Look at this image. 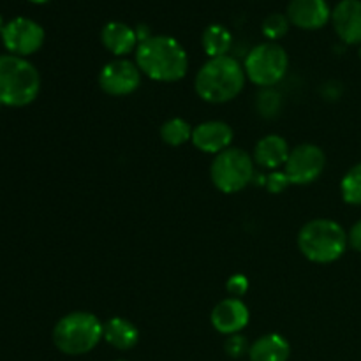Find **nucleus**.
<instances>
[{"mask_svg":"<svg viewBox=\"0 0 361 361\" xmlns=\"http://www.w3.org/2000/svg\"><path fill=\"white\" fill-rule=\"evenodd\" d=\"M224 349L231 358H242L247 351L250 349L249 341H247L243 335L235 334V335H229L224 342Z\"/></svg>","mask_w":361,"mask_h":361,"instance_id":"nucleus-24","label":"nucleus"},{"mask_svg":"<svg viewBox=\"0 0 361 361\" xmlns=\"http://www.w3.org/2000/svg\"><path fill=\"white\" fill-rule=\"evenodd\" d=\"M4 27H6V23H4V20H2V16H0V34H2V30H4Z\"/></svg>","mask_w":361,"mask_h":361,"instance_id":"nucleus-28","label":"nucleus"},{"mask_svg":"<svg viewBox=\"0 0 361 361\" xmlns=\"http://www.w3.org/2000/svg\"><path fill=\"white\" fill-rule=\"evenodd\" d=\"M289 25H291V21H289V18L286 16V14H281V13L270 14V16L264 18L263 21L264 37L270 39L271 42H275L277 39H282L289 32Z\"/></svg>","mask_w":361,"mask_h":361,"instance_id":"nucleus-22","label":"nucleus"},{"mask_svg":"<svg viewBox=\"0 0 361 361\" xmlns=\"http://www.w3.org/2000/svg\"><path fill=\"white\" fill-rule=\"evenodd\" d=\"M348 242L353 249L361 252V221L356 222V224L351 228V231H349L348 235Z\"/></svg>","mask_w":361,"mask_h":361,"instance_id":"nucleus-27","label":"nucleus"},{"mask_svg":"<svg viewBox=\"0 0 361 361\" xmlns=\"http://www.w3.org/2000/svg\"><path fill=\"white\" fill-rule=\"evenodd\" d=\"M281 106V94L275 92L274 88H264V90L257 95V111H259V115L264 116V118H271V116L277 115Z\"/></svg>","mask_w":361,"mask_h":361,"instance_id":"nucleus-23","label":"nucleus"},{"mask_svg":"<svg viewBox=\"0 0 361 361\" xmlns=\"http://www.w3.org/2000/svg\"><path fill=\"white\" fill-rule=\"evenodd\" d=\"M2 42L11 55L27 56L37 51L44 42V28L30 18L18 16L7 21L2 30Z\"/></svg>","mask_w":361,"mask_h":361,"instance_id":"nucleus-9","label":"nucleus"},{"mask_svg":"<svg viewBox=\"0 0 361 361\" xmlns=\"http://www.w3.org/2000/svg\"><path fill=\"white\" fill-rule=\"evenodd\" d=\"M192 127L183 118H171L161 126V137L169 147H180L192 140Z\"/></svg>","mask_w":361,"mask_h":361,"instance_id":"nucleus-20","label":"nucleus"},{"mask_svg":"<svg viewBox=\"0 0 361 361\" xmlns=\"http://www.w3.org/2000/svg\"><path fill=\"white\" fill-rule=\"evenodd\" d=\"M41 90V76L34 63L23 56H0V104L21 108L35 101Z\"/></svg>","mask_w":361,"mask_h":361,"instance_id":"nucleus-4","label":"nucleus"},{"mask_svg":"<svg viewBox=\"0 0 361 361\" xmlns=\"http://www.w3.org/2000/svg\"><path fill=\"white\" fill-rule=\"evenodd\" d=\"M118 361H123V360H118Z\"/></svg>","mask_w":361,"mask_h":361,"instance_id":"nucleus-31","label":"nucleus"},{"mask_svg":"<svg viewBox=\"0 0 361 361\" xmlns=\"http://www.w3.org/2000/svg\"><path fill=\"white\" fill-rule=\"evenodd\" d=\"M341 192L345 203L360 207L361 204V162L360 164L353 166V168L345 173L341 183Z\"/></svg>","mask_w":361,"mask_h":361,"instance_id":"nucleus-21","label":"nucleus"},{"mask_svg":"<svg viewBox=\"0 0 361 361\" xmlns=\"http://www.w3.org/2000/svg\"><path fill=\"white\" fill-rule=\"evenodd\" d=\"M101 41L104 48L116 56H123L129 55L130 51H136L137 44H140L136 30L130 28L129 25L122 23V21L106 23L101 32Z\"/></svg>","mask_w":361,"mask_h":361,"instance_id":"nucleus-16","label":"nucleus"},{"mask_svg":"<svg viewBox=\"0 0 361 361\" xmlns=\"http://www.w3.org/2000/svg\"><path fill=\"white\" fill-rule=\"evenodd\" d=\"M249 319L250 314L245 303L240 298H231V296L219 302L210 316L212 326L226 337L240 334L249 324Z\"/></svg>","mask_w":361,"mask_h":361,"instance_id":"nucleus-11","label":"nucleus"},{"mask_svg":"<svg viewBox=\"0 0 361 361\" xmlns=\"http://www.w3.org/2000/svg\"><path fill=\"white\" fill-rule=\"evenodd\" d=\"M324 166H326L324 152L317 145L303 143L289 152L284 173L293 185H309L323 175Z\"/></svg>","mask_w":361,"mask_h":361,"instance_id":"nucleus-8","label":"nucleus"},{"mask_svg":"<svg viewBox=\"0 0 361 361\" xmlns=\"http://www.w3.org/2000/svg\"><path fill=\"white\" fill-rule=\"evenodd\" d=\"M136 66L141 74L161 83L182 80L189 71V56L176 39L152 35L136 48Z\"/></svg>","mask_w":361,"mask_h":361,"instance_id":"nucleus-1","label":"nucleus"},{"mask_svg":"<svg viewBox=\"0 0 361 361\" xmlns=\"http://www.w3.org/2000/svg\"><path fill=\"white\" fill-rule=\"evenodd\" d=\"M30 2H34V4H44V2H48V0H30Z\"/></svg>","mask_w":361,"mask_h":361,"instance_id":"nucleus-29","label":"nucleus"},{"mask_svg":"<svg viewBox=\"0 0 361 361\" xmlns=\"http://www.w3.org/2000/svg\"><path fill=\"white\" fill-rule=\"evenodd\" d=\"M289 185H291V182H289L288 175H286L284 171H277V169H275V171H271L270 175L264 178V187H267L268 192H271V194L284 192Z\"/></svg>","mask_w":361,"mask_h":361,"instance_id":"nucleus-25","label":"nucleus"},{"mask_svg":"<svg viewBox=\"0 0 361 361\" xmlns=\"http://www.w3.org/2000/svg\"><path fill=\"white\" fill-rule=\"evenodd\" d=\"M360 59H361V48H360Z\"/></svg>","mask_w":361,"mask_h":361,"instance_id":"nucleus-30","label":"nucleus"},{"mask_svg":"<svg viewBox=\"0 0 361 361\" xmlns=\"http://www.w3.org/2000/svg\"><path fill=\"white\" fill-rule=\"evenodd\" d=\"M335 32L345 44L361 42V0H341L331 11Z\"/></svg>","mask_w":361,"mask_h":361,"instance_id":"nucleus-14","label":"nucleus"},{"mask_svg":"<svg viewBox=\"0 0 361 361\" xmlns=\"http://www.w3.org/2000/svg\"><path fill=\"white\" fill-rule=\"evenodd\" d=\"M233 133L231 126L221 120H210V122H203L200 126L194 127L192 130V145L203 154H221V152L228 150L231 145Z\"/></svg>","mask_w":361,"mask_h":361,"instance_id":"nucleus-13","label":"nucleus"},{"mask_svg":"<svg viewBox=\"0 0 361 361\" xmlns=\"http://www.w3.org/2000/svg\"><path fill=\"white\" fill-rule=\"evenodd\" d=\"M141 85V71L136 62L116 59L106 63L99 73V87L104 94L123 97L137 90Z\"/></svg>","mask_w":361,"mask_h":361,"instance_id":"nucleus-10","label":"nucleus"},{"mask_svg":"<svg viewBox=\"0 0 361 361\" xmlns=\"http://www.w3.org/2000/svg\"><path fill=\"white\" fill-rule=\"evenodd\" d=\"M201 44H203L204 53L210 59H217V56L228 55L233 44V35L222 25H210V27L204 28Z\"/></svg>","mask_w":361,"mask_h":361,"instance_id":"nucleus-19","label":"nucleus"},{"mask_svg":"<svg viewBox=\"0 0 361 361\" xmlns=\"http://www.w3.org/2000/svg\"><path fill=\"white\" fill-rule=\"evenodd\" d=\"M245 69L233 56L224 55L208 59L196 74L194 88L203 101L210 104H224L238 97L245 87Z\"/></svg>","mask_w":361,"mask_h":361,"instance_id":"nucleus-2","label":"nucleus"},{"mask_svg":"<svg viewBox=\"0 0 361 361\" xmlns=\"http://www.w3.org/2000/svg\"><path fill=\"white\" fill-rule=\"evenodd\" d=\"M289 67V56L286 49L277 42H261L252 48L243 62L245 76L254 85L263 88H271L281 83Z\"/></svg>","mask_w":361,"mask_h":361,"instance_id":"nucleus-6","label":"nucleus"},{"mask_svg":"<svg viewBox=\"0 0 361 361\" xmlns=\"http://www.w3.org/2000/svg\"><path fill=\"white\" fill-rule=\"evenodd\" d=\"M214 185L224 194L245 189L254 178V159L242 148H228L215 155L210 168Z\"/></svg>","mask_w":361,"mask_h":361,"instance_id":"nucleus-7","label":"nucleus"},{"mask_svg":"<svg viewBox=\"0 0 361 361\" xmlns=\"http://www.w3.org/2000/svg\"><path fill=\"white\" fill-rule=\"evenodd\" d=\"M226 289H228V293L231 295V298H240V296L245 295L247 289H249V281H247L245 275L236 274L233 275V277H229Z\"/></svg>","mask_w":361,"mask_h":361,"instance_id":"nucleus-26","label":"nucleus"},{"mask_svg":"<svg viewBox=\"0 0 361 361\" xmlns=\"http://www.w3.org/2000/svg\"><path fill=\"white\" fill-rule=\"evenodd\" d=\"M102 338L120 351H129L140 341V331L126 317H111L104 324L102 330Z\"/></svg>","mask_w":361,"mask_h":361,"instance_id":"nucleus-18","label":"nucleus"},{"mask_svg":"<svg viewBox=\"0 0 361 361\" xmlns=\"http://www.w3.org/2000/svg\"><path fill=\"white\" fill-rule=\"evenodd\" d=\"M289 355L291 345L279 334L263 335L249 349L250 361H288Z\"/></svg>","mask_w":361,"mask_h":361,"instance_id":"nucleus-17","label":"nucleus"},{"mask_svg":"<svg viewBox=\"0 0 361 361\" xmlns=\"http://www.w3.org/2000/svg\"><path fill=\"white\" fill-rule=\"evenodd\" d=\"M286 16L295 27L317 30L331 20V11L326 0H291Z\"/></svg>","mask_w":361,"mask_h":361,"instance_id":"nucleus-12","label":"nucleus"},{"mask_svg":"<svg viewBox=\"0 0 361 361\" xmlns=\"http://www.w3.org/2000/svg\"><path fill=\"white\" fill-rule=\"evenodd\" d=\"M289 152H291V148L284 137L279 136V134H268L256 143L252 159L261 168L275 171L286 164Z\"/></svg>","mask_w":361,"mask_h":361,"instance_id":"nucleus-15","label":"nucleus"},{"mask_svg":"<svg viewBox=\"0 0 361 361\" xmlns=\"http://www.w3.org/2000/svg\"><path fill=\"white\" fill-rule=\"evenodd\" d=\"M348 233L330 219H314L298 233V249L309 261L328 264L341 259L348 249Z\"/></svg>","mask_w":361,"mask_h":361,"instance_id":"nucleus-3","label":"nucleus"},{"mask_svg":"<svg viewBox=\"0 0 361 361\" xmlns=\"http://www.w3.org/2000/svg\"><path fill=\"white\" fill-rule=\"evenodd\" d=\"M102 330L104 324L94 314L71 312L53 328V342L63 355H87L101 342Z\"/></svg>","mask_w":361,"mask_h":361,"instance_id":"nucleus-5","label":"nucleus"}]
</instances>
